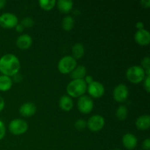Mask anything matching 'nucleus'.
<instances>
[{
	"label": "nucleus",
	"instance_id": "16",
	"mask_svg": "<svg viewBox=\"0 0 150 150\" xmlns=\"http://www.w3.org/2000/svg\"><path fill=\"white\" fill-rule=\"evenodd\" d=\"M59 107L64 111H70L73 107V100L67 95L61 97L59 99Z\"/></svg>",
	"mask_w": 150,
	"mask_h": 150
},
{
	"label": "nucleus",
	"instance_id": "17",
	"mask_svg": "<svg viewBox=\"0 0 150 150\" xmlns=\"http://www.w3.org/2000/svg\"><path fill=\"white\" fill-rule=\"evenodd\" d=\"M86 69L84 66L79 65L76 67L73 71L70 73V77L73 80H77V79H83V78L86 76Z\"/></svg>",
	"mask_w": 150,
	"mask_h": 150
},
{
	"label": "nucleus",
	"instance_id": "14",
	"mask_svg": "<svg viewBox=\"0 0 150 150\" xmlns=\"http://www.w3.org/2000/svg\"><path fill=\"white\" fill-rule=\"evenodd\" d=\"M32 44V39L29 35H20L16 40V45L21 49H28Z\"/></svg>",
	"mask_w": 150,
	"mask_h": 150
},
{
	"label": "nucleus",
	"instance_id": "10",
	"mask_svg": "<svg viewBox=\"0 0 150 150\" xmlns=\"http://www.w3.org/2000/svg\"><path fill=\"white\" fill-rule=\"evenodd\" d=\"M88 92L92 97L95 98H98L103 95L104 92H105V88L101 83L94 81L90 84H89Z\"/></svg>",
	"mask_w": 150,
	"mask_h": 150
},
{
	"label": "nucleus",
	"instance_id": "36",
	"mask_svg": "<svg viewBox=\"0 0 150 150\" xmlns=\"http://www.w3.org/2000/svg\"><path fill=\"white\" fill-rule=\"evenodd\" d=\"M114 150H121V149H114Z\"/></svg>",
	"mask_w": 150,
	"mask_h": 150
},
{
	"label": "nucleus",
	"instance_id": "34",
	"mask_svg": "<svg viewBox=\"0 0 150 150\" xmlns=\"http://www.w3.org/2000/svg\"><path fill=\"white\" fill-rule=\"evenodd\" d=\"M16 31H17V32H23V26H22L21 24H18V23L16 25Z\"/></svg>",
	"mask_w": 150,
	"mask_h": 150
},
{
	"label": "nucleus",
	"instance_id": "30",
	"mask_svg": "<svg viewBox=\"0 0 150 150\" xmlns=\"http://www.w3.org/2000/svg\"><path fill=\"white\" fill-rule=\"evenodd\" d=\"M141 4L143 7L144 8H149L150 7V1L149 0H143V1H141Z\"/></svg>",
	"mask_w": 150,
	"mask_h": 150
},
{
	"label": "nucleus",
	"instance_id": "35",
	"mask_svg": "<svg viewBox=\"0 0 150 150\" xmlns=\"http://www.w3.org/2000/svg\"><path fill=\"white\" fill-rule=\"evenodd\" d=\"M7 1L5 0H0V9H2L3 7H5V4Z\"/></svg>",
	"mask_w": 150,
	"mask_h": 150
},
{
	"label": "nucleus",
	"instance_id": "20",
	"mask_svg": "<svg viewBox=\"0 0 150 150\" xmlns=\"http://www.w3.org/2000/svg\"><path fill=\"white\" fill-rule=\"evenodd\" d=\"M73 57L75 59H80L84 55V48L81 43L75 44L72 48Z\"/></svg>",
	"mask_w": 150,
	"mask_h": 150
},
{
	"label": "nucleus",
	"instance_id": "31",
	"mask_svg": "<svg viewBox=\"0 0 150 150\" xmlns=\"http://www.w3.org/2000/svg\"><path fill=\"white\" fill-rule=\"evenodd\" d=\"M136 28H137L139 30H142V29H144V25L143 22L142 21H139L136 23Z\"/></svg>",
	"mask_w": 150,
	"mask_h": 150
},
{
	"label": "nucleus",
	"instance_id": "13",
	"mask_svg": "<svg viewBox=\"0 0 150 150\" xmlns=\"http://www.w3.org/2000/svg\"><path fill=\"white\" fill-rule=\"evenodd\" d=\"M137 138L133 133H126L122 137V144L127 149H133L137 146Z\"/></svg>",
	"mask_w": 150,
	"mask_h": 150
},
{
	"label": "nucleus",
	"instance_id": "2",
	"mask_svg": "<svg viewBox=\"0 0 150 150\" xmlns=\"http://www.w3.org/2000/svg\"><path fill=\"white\" fill-rule=\"evenodd\" d=\"M87 86L83 79L73 80L67 86V92L70 96L73 98L83 96L86 92Z\"/></svg>",
	"mask_w": 150,
	"mask_h": 150
},
{
	"label": "nucleus",
	"instance_id": "29",
	"mask_svg": "<svg viewBox=\"0 0 150 150\" xmlns=\"http://www.w3.org/2000/svg\"><path fill=\"white\" fill-rule=\"evenodd\" d=\"M142 147L145 150H149L150 149V139H146L142 143Z\"/></svg>",
	"mask_w": 150,
	"mask_h": 150
},
{
	"label": "nucleus",
	"instance_id": "8",
	"mask_svg": "<svg viewBox=\"0 0 150 150\" xmlns=\"http://www.w3.org/2000/svg\"><path fill=\"white\" fill-rule=\"evenodd\" d=\"M86 125L91 131L98 132L103 128L105 125V120L100 115H94L89 119Z\"/></svg>",
	"mask_w": 150,
	"mask_h": 150
},
{
	"label": "nucleus",
	"instance_id": "9",
	"mask_svg": "<svg viewBox=\"0 0 150 150\" xmlns=\"http://www.w3.org/2000/svg\"><path fill=\"white\" fill-rule=\"evenodd\" d=\"M129 95L128 88L126 85L119 84L114 88L113 92V97L116 101L119 103L125 102L127 99Z\"/></svg>",
	"mask_w": 150,
	"mask_h": 150
},
{
	"label": "nucleus",
	"instance_id": "21",
	"mask_svg": "<svg viewBox=\"0 0 150 150\" xmlns=\"http://www.w3.org/2000/svg\"><path fill=\"white\" fill-rule=\"evenodd\" d=\"M62 26L64 31L69 32L74 26V19L70 16H66L63 18L62 21Z\"/></svg>",
	"mask_w": 150,
	"mask_h": 150
},
{
	"label": "nucleus",
	"instance_id": "28",
	"mask_svg": "<svg viewBox=\"0 0 150 150\" xmlns=\"http://www.w3.org/2000/svg\"><path fill=\"white\" fill-rule=\"evenodd\" d=\"M144 89L147 92H150V76H146L144 79Z\"/></svg>",
	"mask_w": 150,
	"mask_h": 150
},
{
	"label": "nucleus",
	"instance_id": "27",
	"mask_svg": "<svg viewBox=\"0 0 150 150\" xmlns=\"http://www.w3.org/2000/svg\"><path fill=\"white\" fill-rule=\"evenodd\" d=\"M5 133H6V129H5V126H4V122L0 120V140H1V139L4 137V136H5Z\"/></svg>",
	"mask_w": 150,
	"mask_h": 150
},
{
	"label": "nucleus",
	"instance_id": "18",
	"mask_svg": "<svg viewBox=\"0 0 150 150\" xmlns=\"http://www.w3.org/2000/svg\"><path fill=\"white\" fill-rule=\"evenodd\" d=\"M73 2L71 0H59L57 7L61 13H68L73 9Z\"/></svg>",
	"mask_w": 150,
	"mask_h": 150
},
{
	"label": "nucleus",
	"instance_id": "7",
	"mask_svg": "<svg viewBox=\"0 0 150 150\" xmlns=\"http://www.w3.org/2000/svg\"><path fill=\"white\" fill-rule=\"evenodd\" d=\"M93 107L94 103L90 97L83 95L78 100V108L83 114H89L93 109Z\"/></svg>",
	"mask_w": 150,
	"mask_h": 150
},
{
	"label": "nucleus",
	"instance_id": "4",
	"mask_svg": "<svg viewBox=\"0 0 150 150\" xmlns=\"http://www.w3.org/2000/svg\"><path fill=\"white\" fill-rule=\"evenodd\" d=\"M77 67V62L72 56H65L59 60L58 69L62 74L70 73Z\"/></svg>",
	"mask_w": 150,
	"mask_h": 150
},
{
	"label": "nucleus",
	"instance_id": "24",
	"mask_svg": "<svg viewBox=\"0 0 150 150\" xmlns=\"http://www.w3.org/2000/svg\"><path fill=\"white\" fill-rule=\"evenodd\" d=\"M21 24L23 26V27L30 28L34 25V20L31 17H26L22 20Z\"/></svg>",
	"mask_w": 150,
	"mask_h": 150
},
{
	"label": "nucleus",
	"instance_id": "23",
	"mask_svg": "<svg viewBox=\"0 0 150 150\" xmlns=\"http://www.w3.org/2000/svg\"><path fill=\"white\" fill-rule=\"evenodd\" d=\"M39 4L44 10H51L56 4L55 0H40Z\"/></svg>",
	"mask_w": 150,
	"mask_h": 150
},
{
	"label": "nucleus",
	"instance_id": "6",
	"mask_svg": "<svg viewBox=\"0 0 150 150\" xmlns=\"http://www.w3.org/2000/svg\"><path fill=\"white\" fill-rule=\"evenodd\" d=\"M18 23V18L13 13H6L0 16V26L4 29H12L16 27Z\"/></svg>",
	"mask_w": 150,
	"mask_h": 150
},
{
	"label": "nucleus",
	"instance_id": "25",
	"mask_svg": "<svg viewBox=\"0 0 150 150\" xmlns=\"http://www.w3.org/2000/svg\"><path fill=\"white\" fill-rule=\"evenodd\" d=\"M75 127L78 130H83L86 127V122L83 120H78L74 124Z\"/></svg>",
	"mask_w": 150,
	"mask_h": 150
},
{
	"label": "nucleus",
	"instance_id": "26",
	"mask_svg": "<svg viewBox=\"0 0 150 150\" xmlns=\"http://www.w3.org/2000/svg\"><path fill=\"white\" fill-rule=\"evenodd\" d=\"M142 68L145 70H148V69H150V58L149 57H146L145 58L143 59L142 62Z\"/></svg>",
	"mask_w": 150,
	"mask_h": 150
},
{
	"label": "nucleus",
	"instance_id": "15",
	"mask_svg": "<svg viewBox=\"0 0 150 150\" xmlns=\"http://www.w3.org/2000/svg\"><path fill=\"white\" fill-rule=\"evenodd\" d=\"M136 126L140 130H148L150 127L149 115H142L139 117L136 121Z\"/></svg>",
	"mask_w": 150,
	"mask_h": 150
},
{
	"label": "nucleus",
	"instance_id": "11",
	"mask_svg": "<svg viewBox=\"0 0 150 150\" xmlns=\"http://www.w3.org/2000/svg\"><path fill=\"white\" fill-rule=\"evenodd\" d=\"M135 40L140 45H147L150 42V33L146 29L138 30L135 34Z\"/></svg>",
	"mask_w": 150,
	"mask_h": 150
},
{
	"label": "nucleus",
	"instance_id": "1",
	"mask_svg": "<svg viewBox=\"0 0 150 150\" xmlns=\"http://www.w3.org/2000/svg\"><path fill=\"white\" fill-rule=\"evenodd\" d=\"M20 67L19 59L13 54H7L0 58V72L4 76L10 77L18 74Z\"/></svg>",
	"mask_w": 150,
	"mask_h": 150
},
{
	"label": "nucleus",
	"instance_id": "22",
	"mask_svg": "<svg viewBox=\"0 0 150 150\" xmlns=\"http://www.w3.org/2000/svg\"><path fill=\"white\" fill-rule=\"evenodd\" d=\"M127 114H128V111L127 108L124 105H120L118 107L116 111V117L119 120H125L127 117Z\"/></svg>",
	"mask_w": 150,
	"mask_h": 150
},
{
	"label": "nucleus",
	"instance_id": "12",
	"mask_svg": "<svg viewBox=\"0 0 150 150\" xmlns=\"http://www.w3.org/2000/svg\"><path fill=\"white\" fill-rule=\"evenodd\" d=\"M36 106L32 103H25L19 108L21 116L24 117H30L36 113Z\"/></svg>",
	"mask_w": 150,
	"mask_h": 150
},
{
	"label": "nucleus",
	"instance_id": "5",
	"mask_svg": "<svg viewBox=\"0 0 150 150\" xmlns=\"http://www.w3.org/2000/svg\"><path fill=\"white\" fill-rule=\"evenodd\" d=\"M28 127L29 126H28L26 122L23 120H20V119L13 120V121L10 122V125H9V130H10V133H13V135H16V136L26 133L28 130Z\"/></svg>",
	"mask_w": 150,
	"mask_h": 150
},
{
	"label": "nucleus",
	"instance_id": "33",
	"mask_svg": "<svg viewBox=\"0 0 150 150\" xmlns=\"http://www.w3.org/2000/svg\"><path fill=\"white\" fill-rule=\"evenodd\" d=\"M84 81H85V82H86V83H89V84H90V83H92V82L94 81H93V78H92L91 76H86V79H85Z\"/></svg>",
	"mask_w": 150,
	"mask_h": 150
},
{
	"label": "nucleus",
	"instance_id": "19",
	"mask_svg": "<svg viewBox=\"0 0 150 150\" xmlns=\"http://www.w3.org/2000/svg\"><path fill=\"white\" fill-rule=\"evenodd\" d=\"M13 81L9 76H0V91L6 92L12 87Z\"/></svg>",
	"mask_w": 150,
	"mask_h": 150
},
{
	"label": "nucleus",
	"instance_id": "32",
	"mask_svg": "<svg viewBox=\"0 0 150 150\" xmlns=\"http://www.w3.org/2000/svg\"><path fill=\"white\" fill-rule=\"evenodd\" d=\"M4 105H5V103H4V99L0 96V112L4 109Z\"/></svg>",
	"mask_w": 150,
	"mask_h": 150
},
{
	"label": "nucleus",
	"instance_id": "3",
	"mask_svg": "<svg viewBox=\"0 0 150 150\" xmlns=\"http://www.w3.org/2000/svg\"><path fill=\"white\" fill-rule=\"evenodd\" d=\"M126 77L129 81L133 83H139L146 77L144 70L140 66H133L127 69Z\"/></svg>",
	"mask_w": 150,
	"mask_h": 150
}]
</instances>
